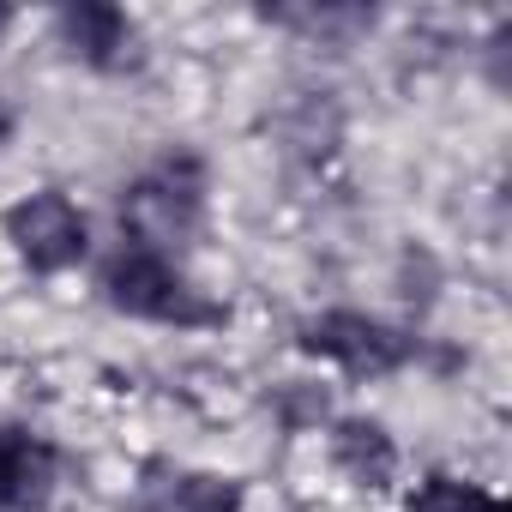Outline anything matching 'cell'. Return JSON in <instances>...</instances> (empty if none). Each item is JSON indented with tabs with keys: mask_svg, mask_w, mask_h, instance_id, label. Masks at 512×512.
Here are the masks:
<instances>
[{
	"mask_svg": "<svg viewBox=\"0 0 512 512\" xmlns=\"http://www.w3.org/2000/svg\"><path fill=\"white\" fill-rule=\"evenodd\" d=\"M205 193H211V175H205L199 151H187V145L157 151L121 187V241L175 260V253L199 235V223H205Z\"/></svg>",
	"mask_w": 512,
	"mask_h": 512,
	"instance_id": "obj_2",
	"label": "cell"
},
{
	"mask_svg": "<svg viewBox=\"0 0 512 512\" xmlns=\"http://www.w3.org/2000/svg\"><path fill=\"white\" fill-rule=\"evenodd\" d=\"M247 506V482L241 476H217V470H187L175 482V512H241Z\"/></svg>",
	"mask_w": 512,
	"mask_h": 512,
	"instance_id": "obj_9",
	"label": "cell"
},
{
	"mask_svg": "<svg viewBox=\"0 0 512 512\" xmlns=\"http://www.w3.org/2000/svg\"><path fill=\"white\" fill-rule=\"evenodd\" d=\"M97 296L127 314V320H145V326H175V332H223L229 326V302L205 296L181 260L169 253H151V247H115L103 272H97Z\"/></svg>",
	"mask_w": 512,
	"mask_h": 512,
	"instance_id": "obj_1",
	"label": "cell"
},
{
	"mask_svg": "<svg viewBox=\"0 0 512 512\" xmlns=\"http://www.w3.org/2000/svg\"><path fill=\"white\" fill-rule=\"evenodd\" d=\"M7 25H13V7H0V31H7Z\"/></svg>",
	"mask_w": 512,
	"mask_h": 512,
	"instance_id": "obj_11",
	"label": "cell"
},
{
	"mask_svg": "<svg viewBox=\"0 0 512 512\" xmlns=\"http://www.w3.org/2000/svg\"><path fill=\"white\" fill-rule=\"evenodd\" d=\"M332 464H338L350 482H362V488H392V476H398V446H392V434H386L380 422L344 416V422H332Z\"/></svg>",
	"mask_w": 512,
	"mask_h": 512,
	"instance_id": "obj_7",
	"label": "cell"
},
{
	"mask_svg": "<svg viewBox=\"0 0 512 512\" xmlns=\"http://www.w3.org/2000/svg\"><path fill=\"white\" fill-rule=\"evenodd\" d=\"M0 235H7L13 260L37 278H61L91 260V217L61 187H37V193L13 199L0 211Z\"/></svg>",
	"mask_w": 512,
	"mask_h": 512,
	"instance_id": "obj_3",
	"label": "cell"
},
{
	"mask_svg": "<svg viewBox=\"0 0 512 512\" xmlns=\"http://www.w3.org/2000/svg\"><path fill=\"white\" fill-rule=\"evenodd\" d=\"M61 43L85 61V67H97V73H121L127 61H133V19L115 7V0H79V7H61Z\"/></svg>",
	"mask_w": 512,
	"mask_h": 512,
	"instance_id": "obj_6",
	"label": "cell"
},
{
	"mask_svg": "<svg viewBox=\"0 0 512 512\" xmlns=\"http://www.w3.org/2000/svg\"><path fill=\"white\" fill-rule=\"evenodd\" d=\"M404 512H512V506L494 488H482V482H464V476L434 470V476H422L404 494Z\"/></svg>",
	"mask_w": 512,
	"mask_h": 512,
	"instance_id": "obj_8",
	"label": "cell"
},
{
	"mask_svg": "<svg viewBox=\"0 0 512 512\" xmlns=\"http://www.w3.org/2000/svg\"><path fill=\"white\" fill-rule=\"evenodd\" d=\"M296 350L314 356V362H332L350 380H386V374H398L416 356V338L398 332V326H386L380 314L326 308V314H314V320L296 326Z\"/></svg>",
	"mask_w": 512,
	"mask_h": 512,
	"instance_id": "obj_4",
	"label": "cell"
},
{
	"mask_svg": "<svg viewBox=\"0 0 512 512\" xmlns=\"http://www.w3.org/2000/svg\"><path fill=\"white\" fill-rule=\"evenodd\" d=\"M7 133H13V115H7V103H0V145H7Z\"/></svg>",
	"mask_w": 512,
	"mask_h": 512,
	"instance_id": "obj_10",
	"label": "cell"
},
{
	"mask_svg": "<svg viewBox=\"0 0 512 512\" xmlns=\"http://www.w3.org/2000/svg\"><path fill=\"white\" fill-rule=\"evenodd\" d=\"M61 446L25 422H0V512H37L55 494Z\"/></svg>",
	"mask_w": 512,
	"mask_h": 512,
	"instance_id": "obj_5",
	"label": "cell"
}]
</instances>
